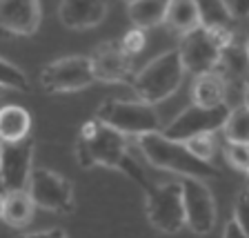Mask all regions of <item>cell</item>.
I'll return each instance as SVG.
<instances>
[{
  "label": "cell",
  "mask_w": 249,
  "mask_h": 238,
  "mask_svg": "<svg viewBox=\"0 0 249 238\" xmlns=\"http://www.w3.org/2000/svg\"><path fill=\"white\" fill-rule=\"evenodd\" d=\"M194 7H196L198 25L200 27L216 31V34H223V36L233 34L236 18L231 16L225 0H194Z\"/></svg>",
  "instance_id": "2e32d148"
},
{
  "label": "cell",
  "mask_w": 249,
  "mask_h": 238,
  "mask_svg": "<svg viewBox=\"0 0 249 238\" xmlns=\"http://www.w3.org/2000/svg\"><path fill=\"white\" fill-rule=\"evenodd\" d=\"M233 218L243 225V229L249 234V192L243 189L236 198V207H233Z\"/></svg>",
  "instance_id": "4316f807"
},
{
  "label": "cell",
  "mask_w": 249,
  "mask_h": 238,
  "mask_svg": "<svg viewBox=\"0 0 249 238\" xmlns=\"http://www.w3.org/2000/svg\"><path fill=\"white\" fill-rule=\"evenodd\" d=\"M25 192L36 207L47 212L67 214L73 207V185L62 174L47 167H31Z\"/></svg>",
  "instance_id": "5b68a950"
},
{
  "label": "cell",
  "mask_w": 249,
  "mask_h": 238,
  "mask_svg": "<svg viewBox=\"0 0 249 238\" xmlns=\"http://www.w3.org/2000/svg\"><path fill=\"white\" fill-rule=\"evenodd\" d=\"M227 83L225 78L213 69V72L198 73L192 87V98L194 105H202V107H213V105L227 103Z\"/></svg>",
  "instance_id": "e0dca14e"
},
{
  "label": "cell",
  "mask_w": 249,
  "mask_h": 238,
  "mask_svg": "<svg viewBox=\"0 0 249 238\" xmlns=\"http://www.w3.org/2000/svg\"><path fill=\"white\" fill-rule=\"evenodd\" d=\"M96 83L89 56H67L45 65L40 72V85L49 93L80 92Z\"/></svg>",
  "instance_id": "ba28073f"
},
{
  "label": "cell",
  "mask_w": 249,
  "mask_h": 238,
  "mask_svg": "<svg viewBox=\"0 0 249 238\" xmlns=\"http://www.w3.org/2000/svg\"><path fill=\"white\" fill-rule=\"evenodd\" d=\"M34 201L25 189H16V192H5L2 196V216L0 220H5L11 227H25L34 216Z\"/></svg>",
  "instance_id": "d6986e66"
},
{
  "label": "cell",
  "mask_w": 249,
  "mask_h": 238,
  "mask_svg": "<svg viewBox=\"0 0 249 238\" xmlns=\"http://www.w3.org/2000/svg\"><path fill=\"white\" fill-rule=\"evenodd\" d=\"M40 236H67V232L65 229H42V232H31L29 238H40Z\"/></svg>",
  "instance_id": "f546056e"
},
{
  "label": "cell",
  "mask_w": 249,
  "mask_h": 238,
  "mask_svg": "<svg viewBox=\"0 0 249 238\" xmlns=\"http://www.w3.org/2000/svg\"><path fill=\"white\" fill-rule=\"evenodd\" d=\"M225 158L227 163L238 171L249 169V143H233L227 140L225 143Z\"/></svg>",
  "instance_id": "d4e9b609"
},
{
  "label": "cell",
  "mask_w": 249,
  "mask_h": 238,
  "mask_svg": "<svg viewBox=\"0 0 249 238\" xmlns=\"http://www.w3.org/2000/svg\"><path fill=\"white\" fill-rule=\"evenodd\" d=\"M227 7L236 20H245L249 14V0H229Z\"/></svg>",
  "instance_id": "83f0119b"
},
{
  "label": "cell",
  "mask_w": 249,
  "mask_h": 238,
  "mask_svg": "<svg viewBox=\"0 0 249 238\" xmlns=\"http://www.w3.org/2000/svg\"><path fill=\"white\" fill-rule=\"evenodd\" d=\"M169 0H129L127 14L134 27L138 29H151L165 20V11Z\"/></svg>",
  "instance_id": "ffe728a7"
},
{
  "label": "cell",
  "mask_w": 249,
  "mask_h": 238,
  "mask_svg": "<svg viewBox=\"0 0 249 238\" xmlns=\"http://www.w3.org/2000/svg\"><path fill=\"white\" fill-rule=\"evenodd\" d=\"M91 60V69L96 80L103 83H123L131 78V56L120 49L118 42H105L103 47L96 49Z\"/></svg>",
  "instance_id": "4fadbf2b"
},
{
  "label": "cell",
  "mask_w": 249,
  "mask_h": 238,
  "mask_svg": "<svg viewBox=\"0 0 249 238\" xmlns=\"http://www.w3.org/2000/svg\"><path fill=\"white\" fill-rule=\"evenodd\" d=\"M220 131L225 134V140L233 143H249V109L247 103H240L236 107H229V114L225 118Z\"/></svg>",
  "instance_id": "7402d4cb"
},
{
  "label": "cell",
  "mask_w": 249,
  "mask_h": 238,
  "mask_svg": "<svg viewBox=\"0 0 249 238\" xmlns=\"http://www.w3.org/2000/svg\"><path fill=\"white\" fill-rule=\"evenodd\" d=\"M223 236L225 238H247L249 234L243 229V225L236 220V218H231L227 223V227H225V232H223Z\"/></svg>",
  "instance_id": "f1b7e54d"
},
{
  "label": "cell",
  "mask_w": 249,
  "mask_h": 238,
  "mask_svg": "<svg viewBox=\"0 0 249 238\" xmlns=\"http://www.w3.org/2000/svg\"><path fill=\"white\" fill-rule=\"evenodd\" d=\"M227 114H229L227 103L213 105V107H202V105L192 103L182 114H178L160 131L167 138L174 140H187L196 134H213V131H220Z\"/></svg>",
  "instance_id": "9c48e42d"
},
{
  "label": "cell",
  "mask_w": 249,
  "mask_h": 238,
  "mask_svg": "<svg viewBox=\"0 0 249 238\" xmlns=\"http://www.w3.org/2000/svg\"><path fill=\"white\" fill-rule=\"evenodd\" d=\"M138 147L147 163L158 169L174 171L185 178H200V181L218 176V169L212 163L196 158L182 140L167 138L162 131H149L138 136Z\"/></svg>",
  "instance_id": "7a4b0ae2"
},
{
  "label": "cell",
  "mask_w": 249,
  "mask_h": 238,
  "mask_svg": "<svg viewBox=\"0 0 249 238\" xmlns=\"http://www.w3.org/2000/svg\"><path fill=\"white\" fill-rule=\"evenodd\" d=\"M109 0H60V22L67 29H93L107 18Z\"/></svg>",
  "instance_id": "5bb4252c"
},
{
  "label": "cell",
  "mask_w": 249,
  "mask_h": 238,
  "mask_svg": "<svg viewBox=\"0 0 249 238\" xmlns=\"http://www.w3.org/2000/svg\"><path fill=\"white\" fill-rule=\"evenodd\" d=\"M76 158L80 167H114L145 189L151 185L140 163L127 151V136L100 123L98 118L83 125L80 138L76 143Z\"/></svg>",
  "instance_id": "6da1fadb"
},
{
  "label": "cell",
  "mask_w": 249,
  "mask_h": 238,
  "mask_svg": "<svg viewBox=\"0 0 249 238\" xmlns=\"http://www.w3.org/2000/svg\"><path fill=\"white\" fill-rule=\"evenodd\" d=\"M145 42H147L145 29L134 27L131 31H127V34H124V38L118 42V45H120V49H123L127 56H136V54H140L142 49H145Z\"/></svg>",
  "instance_id": "484cf974"
},
{
  "label": "cell",
  "mask_w": 249,
  "mask_h": 238,
  "mask_svg": "<svg viewBox=\"0 0 249 238\" xmlns=\"http://www.w3.org/2000/svg\"><path fill=\"white\" fill-rule=\"evenodd\" d=\"M0 87L14 89V92H27L29 89V78L20 67L14 62L0 58Z\"/></svg>",
  "instance_id": "603a6c76"
},
{
  "label": "cell",
  "mask_w": 249,
  "mask_h": 238,
  "mask_svg": "<svg viewBox=\"0 0 249 238\" xmlns=\"http://www.w3.org/2000/svg\"><path fill=\"white\" fill-rule=\"evenodd\" d=\"M180 36L182 40H180V47H178L180 62L185 67V72L194 73V76L216 69L220 47L229 38V36H223V34L205 29L200 25H196L194 29L185 31Z\"/></svg>",
  "instance_id": "52a82bcc"
},
{
  "label": "cell",
  "mask_w": 249,
  "mask_h": 238,
  "mask_svg": "<svg viewBox=\"0 0 249 238\" xmlns=\"http://www.w3.org/2000/svg\"><path fill=\"white\" fill-rule=\"evenodd\" d=\"M127 2H129V0H127Z\"/></svg>",
  "instance_id": "d6a6232c"
},
{
  "label": "cell",
  "mask_w": 249,
  "mask_h": 238,
  "mask_svg": "<svg viewBox=\"0 0 249 238\" xmlns=\"http://www.w3.org/2000/svg\"><path fill=\"white\" fill-rule=\"evenodd\" d=\"M2 93H5V87H0V96H2Z\"/></svg>",
  "instance_id": "1f68e13d"
},
{
  "label": "cell",
  "mask_w": 249,
  "mask_h": 238,
  "mask_svg": "<svg viewBox=\"0 0 249 238\" xmlns=\"http://www.w3.org/2000/svg\"><path fill=\"white\" fill-rule=\"evenodd\" d=\"M182 185V209H185V225L194 234H209L216 225V202L213 194L200 178H185Z\"/></svg>",
  "instance_id": "30bf717a"
},
{
  "label": "cell",
  "mask_w": 249,
  "mask_h": 238,
  "mask_svg": "<svg viewBox=\"0 0 249 238\" xmlns=\"http://www.w3.org/2000/svg\"><path fill=\"white\" fill-rule=\"evenodd\" d=\"M185 73L187 72L180 62L178 49H169L149 60L138 73L131 76V89L140 100L156 105L178 92Z\"/></svg>",
  "instance_id": "3957f363"
},
{
  "label": "cell",
  "mask_w": 249,
  "mask_h": 238,
  "mask_svg": "<svg viewBox=\"0 0 249 238\" xmlns=\"http://www.w3.org/2000/svg\"><path fill=\"white\" fill-rule=\"evenodd\" d=\"M145 212L149 223L165 234H176L185 227V209H182V185L180 183H162L149 185L145 189Z\"/></svg>",
  "instance_id": "8992f818"
},
{
  "label": "cell",
  "mask_w": 249,
  "mask_h": 238,
  "mask_svg": "<svg viewBox=\"0 0 249 238\" xmlns=\"http://www.w3.org/2000/svg\"><path fill=\"white\" fill-rule=\"evenodd\" d=\"M34 140L27 136L16 143H0V189H25L34 167Z\"/></svg>",
  "instance_id": "8fae6325"
},
{
  "label": "cell",
  "mask_w": 249,
  "mask_h": 238,
  "mask_svg": "<svg viewBox=\"0 0 249 238\" xmlns=\"http://www.w3.org/2000/svg\"><path fill=\"white\" fill-rule=\"evenodd\" d=\"M2 196H5V194L0 192V216H2Z\"/></svg>",
  "instance_id": "4dcf8cb0"
},
{
  "label": "cell",
  "mask_w": 249,
  "mask_h": 238,
  "mask_svg": "<svg viewBox=\"0 0 249 238\" xmlns=\"http://www.w3.org/2000/svg\"><path fill=\"white\" fill-rule=\"evenodd\" d=\"M96 118L114 127L123 136H142L149 131H160V114L145 100H107L98 107Z\"/></svg>",
  "instance_id": "277c9868"
},
{
  "label": "cell",
  "mask_w": 249,
  "mask_h": 238,
  "mask_svg": "<svg viewBox=\"0 0 249 238\" xmlns=\"http://www.w3.org/2000/svg\"><path fill=\"white\" fill-rule=\"evenodd\" d=\"M247 62V45L231 34L220 47L216 72L225 78V83H245Z\"/></svg>",
  "instance_id": "9a60e30c"
},
{
  "label": "cell",
  "mask_w": 249,
  "mask_h": 238,
  "mask_svg": "<svg viewBox=\"0 0 249 238\" xmlns=\"http://www.w3.org/2000/svg\"><path fill=\"white\" fill-rule=\"evenodd\" d=\"M187 145V149L192 151L196 158H200V161H207L212 163L213 156H216V140H213V134H196L192 136V138L182 140Z\"/></svg>",
  "instance_id": "cb8c5ba5"
},
{
  "label": "cell",
  "mask_w": 249,
  "mask_h": 238,
  "mask_svg": "<svg viewBox=\"0 0 249 238\" xmlns=\"http://www.w3.org/2000/svg\"><path fill=\"white\" fill-rule=\"evenodd\" d=\"M40 27V0H0V29L31 36Z\"/></svg>",
  "instance_id": "7c38bea8"
},
{
  "label": "cell",
  "mask_w": 249,
  "mask_h": 238,
  "mask_svg": "<svg viewBox=\"0 0 249 238\" xmlns=\"http://www.w3.org/2000/svg\"><path fill=\"white\" fill-rule=\"evenodd\" d=\"M167 27L176 34H185V31L194 29L198 25V14L194 7V0H169L165 11Z\"/></svg>",
  "instance_id": "44dd1931"
},
{
  "label": "cell",
  "mask_w": 249,
  "mask_h": 238,
  "mask_svg": "<svg viewBox=\"0 0 249 238\" xmlns=\"http://www.w3.org/2000/svg\"><path fill=\"white\" fill-rule=\"evenodd\" d=\"M31 131V116L20 105L0 107V143H16Z\"/></svg>",
  "instance_id": "ac0fdd59"
}]
</instances>
